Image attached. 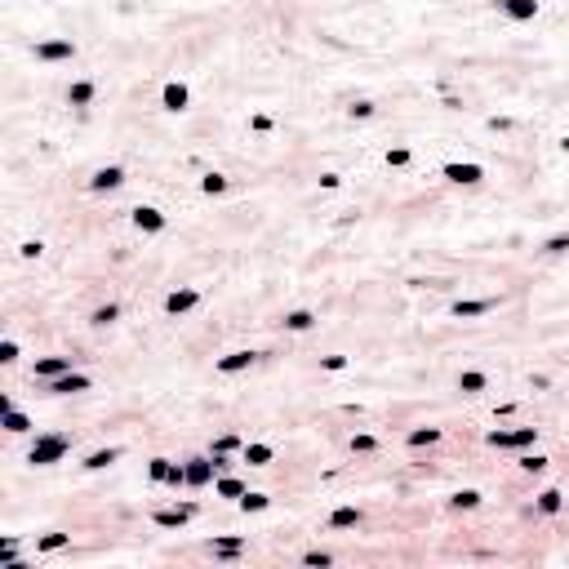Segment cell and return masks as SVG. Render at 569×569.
Wrapping results in <instances>:
<instances>
[{
    "label": "cell",
    "instance_id": "obj_2",
    "mask_svg": "<svg viewBox=\"0 0 569 569\" xmlns=\"http://www.w3.org/2000/svg\"><path fill=\"white\" fill-rule=\"evenodd\" d=\"M436 178L449 187H463V192H476V187L489 183V165L467 161V156H449V161H441V169H436Z\"/></svg>",
    "mask_w": 569,
    "mask_h": 569
},
{
    "label": "cell",
    "instance_id": "obj_3",
    "mask_svg": "<svg viewBox=\"0 0 569 569\" xmlns=\"http://www.w3.org/2000/svg\"><path fill=\"white\" fill-rule=\"evenodd\" d=\"M147 107H156V112H165V116H187L196 107V89L183 81V76H169V81L156 89V98Z\"/></svg>",
    "mask_w": 569,
    "mask_h": 569
},
{
    "label": "cell",
    "instance_id": "obj_6",
    "mask_svg": "<svg viewBox=\"0 0 569 569\" xmlns=\"http://www.w3.org/2000/svg\"><path fill=\"white\" fill-rule=\"evenodd\" d=\"M183 196H196V201H227L232 196V174L227 169H205L201 178L192 183V192H183Z\"/></svg>",
    "mask_w": 569,
    "mask_h": 569
},
{
    "label": "cell",
    "instance_id": "obj_9",
    "mask_svg": "<svg viewBox=\"0 0 569 569\" xmlns=\"http://www.w3.org/2000/svg\"><path fill=\"white\" fill-rule=\"evenodd\" d=\"M276 463V445L263 441V436H249L245 449H241V467L245 472H267Z\"/></svg>",
    "mask_w": 569,
    "mask_h": 569
},
{
    "label": "cell",
    "instance_id": "obj_8",
    "mask_svg": "<svg viewBox=\"0 0 569 569\" xmlns=\"http://www.w3.org/2000/svg\"><path fill=\"white\" fill-rule=\"evenodd\" d=\"M125 316H129V307L121 303V298H103V303L89 307L81 325H85V329H112V325H121ZM72 329H76V325H72Z\"/></svg>",
    "mask_w": 569,
    "mask_h": 569
},
{
    "label": "cell",
    "instance_id": "obj_10",
    "mask_svg": "<svg viewBox=\"0 0 569 569\" xmlns=\"http://www.w3.org/2000/svg\"><path fill=\"white\" fill-rule=\"evenodd\" d=\"M378 165H383L387 174H414V165H418L414 143H392V147H383V156H378Z\"/></svg>",
    "mask_w": 569,
    "mask_h": 569
},
{
    "label": "cell",
    "instance_id": "obj_7",
    "mask_svg": "<svg viewBox=\"0 0 569 569\" xmlns=\"http://www.w3.org/2000/svg\"><path fill=\"white\" fill-rule=\"evenodd\" d=\"M383 116V103H378L374 94H356L343 103V125H356V129H369Z\"/></svg>",
    "mask_w": 569,
    "mask_h": 569
},
{
    "label": "cell",
    "instance_id": "obj_12",
    "mask_svg": "<svg viewBox=\"0 0 569 569\" xmlns=\"http://www.w3.org/2000/svg\"><path fill=\"white\" fill-rule=\"evenodd\" d=\"M552 152H556V156H565V161H569V129H565V134H556Z\"/></svg>",
    "mask_w": 569,
    "mask_h": 569
},
{
    "label": "cell",
    "instance_id": "obj_5",
    "mask_svg": "<svg viewBox=\"0 0 569 569\" xmlns=\"http://www.w3.org/2000/svg\"><path fill=\"white\" fill-rule=\"evenodd\" d=\"M529 507H534V516H538L543 525L561 521V512H565V489L556 485V481L538 485V489H534V498H529Z\"/></svg>",
    "mask_w": 569,
    "mask_h": 569
},
{
    "label": "cell",
    "instance_id": "obj_4",
    "mask_svg": "<svg viewBox=\"0 0 569 569\" xmlns=\"http://www.w3.org/2000/svg\"><path fill=\"white\" fill-rule=\"evenodd\" d=\"M494 14L507 27H534L543 18V0H494Z\"/></svg>",
    "mask_w": 569,
    "mask_h": 569
},
{
    "label": "cell",
    "instance_id": "obj_11",
    "mask_svg": "<svg viewBox=\"0 0 569 569\" xmlns=\"http://www.w3.org/2000/svg\"><path fill=\"white\" fill-rule=\"evenodd\" d=\"M538 258L552 263V258H569V227H552V232L538 241Z\"/></svg>",
    "mask_w": 569,
    "mask_h": 569
},
{
    "label": "cell",
    "instance_id": "obj_13",
    "mask_svg": "<svg viewBox=\"0 0 569 569\" xmlns=\"http://www.w3.org/2000/svg\"><path fill=\"white\" fill-rule=\"evenodd\" d=\"M352 5H365V9H378V5H387V0H352Z\"/></svg>",
    "mask_w": 569,
    "mask_h": 569
},
{
    "label": "cell",
    "instance_id": "obj_1",
    "mask_svg": "<svg viewBox=\"0 0 569 569\" xmlns=\"http://www.w3.org/2000/svg\"><path fill=\"white\" fill-rule=\"evenodd\" d=\"M507 303H512L507 289H489V294H458V298H449L445 316H449V321H485V316L503 312Z\"/></svg>",
    "mask_w": 569,
    "mask_h": 569
}]
</instances>
